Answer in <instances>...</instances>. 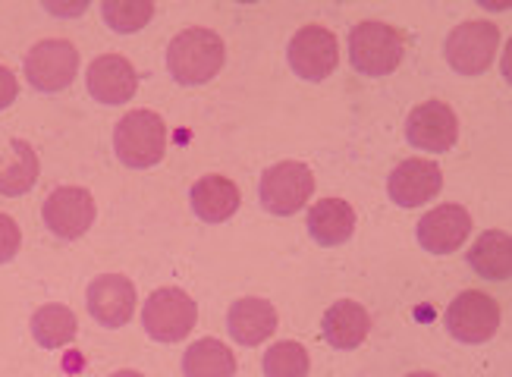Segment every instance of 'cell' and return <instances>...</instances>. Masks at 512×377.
Listing matches in <instances>:
<instances>
[{"mask_svg": "<svg viewBox=\"0 0 512 377\" xmlns=\"http://www.w3.org/2000/svg\"><path fill=\"white\" fill-rule=\"evenodd\" d=\"M224 38L211 29H186L167 48V70L183 85H205L224 70Z\"/></svg>", "mask_w": 512, "mask_h": 377, "instance_id": "cell-1", "label": "cell"}, {"mask_svg": "<svg viewBox=\"0 0 512 377\" xmlns=\"http://www.w3.org/2000/svg\"><path fill=\"white\" fill-rule=\"evenodd\" d=\"M114 151L132 170L154 167L167 151L164 120L154 114V110H132V114H126L114 129Z\"/></svg>", "mask_w": 512, "mask_h": 377, "instance_id": "cell-2", "label": "cell"}, {"mask_svg": "<svg viewBox=\"0 0 512 377\" xmlns=\"http://www.w3.org/2000/svg\"><path fill=\"white\" fill-rule=\"evenodd\" d=\"M403 54V35L387 26V22L368 19L362 26H355L349 35V57L362 76H390L403 63Z\"/></svg>", "mask_w": 512, "mask_h": 377, "instance_id": "cell-3", "label": "cell"}, {"mask_svg": "<svg viewBox=\"0 0 512 377\" xmlns=\"http://www.w3.org/2000/svg\"><path fill=\"white\" fill-rule=\"evenodd\" d=\"M198 321V308L189 299V293L176 290V286H164L154 290L151 299L145 302L142 324L148 330V337L158 343H180L192 334V327Z\"/></svg>", "mask_w": 512, "mask_h": 377, "instance_id": "cell-4", "label": "cell"}, {"mask_svg": "<svg viewBox=\"0 0 512 377\" xmlns=\"http://www.w3.org/2000/svg\"><path fill=\"white\" fill-rule=\"evenodd\" d=\"M311 192H315V176L299 161H283V164L267 167L258 186L261 205L277 217H289L302 211Z\"/></svg>", "mask_w": 512, "mask_h": 377, "instance_id": "cell-5", "label": "cell"}, {"mask_svg": "<svg viewBox=\"0 0 512 377\" xmlns=\"http://www.w3.org/2000/svg\"><path fill=\"white\" fill-rule=\"evenodd\" d=\"M497 44H500V29L494 22L484 19L462 22L447 38V60L462 76H481L494 63Z\"/></svg>", "mask_w": 512, "mask_h": 377, "instance_id": "cell-6", "label": "cell"}, {"mask_svg": "<svg viewBox=\"0 0 512 377\" xmlns=\"http://www.w3.org/2000/svg\"><path fill=\"white\" fill-rule=\"evenodd\" d=\"M79 73V51L63 38L38 41L26 57V76L38 92H63Z\"/></svg>", "mask_w": 512, "mask_h": 377, "instance_id": "cell-7", "label": "cell"}, {"mask_svg": "<svg viewBox=\"0 0 512 377\" xmlns=\"http://www.w3.org/2000/svg\"><path fill=\"white\" fill-rule=\"evenodd\" d=\"M41 217L60 239H79L95 224V198L82 186H60L44 198Z\"/></svg>", "mask_w": 512, "mask_h": 377, "instance_id": "cell-8", "label": "cell"}, {"mask_svg": "<svg viewBox=\"0 0 512 377\" xmlns=\"http://www.w3.org/2000/svg\"><path fill=\"white\" fill-rule=\"evenodd\" d=\"M289 66L296 70V76L308 82H321L327 79L340 63V48H337V35L324 26H305L289 41Z\"/></svg>", "mask_w": 512, "mask_h": 377, "instance_id": "cell-9", "label": "cell"}, {"mask_svg": "<svg viewBox=\"0 0 512 377\" xmlns=\"http://www.w3.org/2000/svg\"><path fill=\"white\" fill-rule=\"evenodd\" d=\"M447 327L462 343H484L500 327V305L481 290H465L447 308Z\"/></svg>", "mask_w": 512, "mask_h": 377, "instance_id": "cell-10", "label": "cell"}, {"mask_svg": "<svg viewBox=\"0 0 512 377\" xmlns=\"http://www.w3.org/2000/svg\"><path fill=\"white\" fill-rule=\"evenodd\" d=\"M406 139L421 151H450L459 139V120L443 101L418 104L406 120Z\"/></svg>", "mask_w": 512, "mask_h": 377, "instance_id": "cell-11", "label": "cell"}, {"mask_svg": "<svg viewBox=\"0 0 512 377\" xmlns=\"http://www.w3.org/2000/svg\"><path fill=\"white\" fill-rule=\"evenodd\" d=\"M85 299L92 318L104 327H123L132 321V312H136V286L120 274H104L92 280Z\"/></svg>", "mask_w": 512, "mask_h": 377, "instance_id": "cell-12", "label": "cell"}, {"mask_svg": "<svg viewBox=\"0 0 512 377\" xmlns=\"http://www.w3.org/2000/svg\"><path fill=\"white\" fill-rule=\"evenodd\" d=\"M443 189V173L428 158H409L390 173V198L403 208H418L431 202Z\"/></svg>", "mask_w": 512, "mask_h": 377, "instance_id": "cell-13", "label": "cell"}, {"mask_svg": "<svg viewBox=\"0 0 512 377\" xmlns=\"http://www.w3.org/2000/svg\"><path fill=\"white\" fill-rule=\"evenodd\" d=\"M472 233V217L459 205H440L431 214L421 217L418 224V242L434 255L456 252Z\"/></svg>", "mask_w": 512, "mask_h": 377, "instance_id": "cell-14", "label": "cell"}, {"mask_svg": "<svg viewBox=\"0 0 512 377\" xmlns=\"http://www.w3.org/2000/svg\"><path fill=\"white\" fill-rule=\"evenodd\" d=\"M88 92L101 104H126L139 88V76L132 63L120 54H104L88 66Z\"/></svg>", "mask_w": 512, "mask_h": 377, "instance_id": "cell-15", "label": "cell"}, {"mask_svg": "<svg viewBox=\"0 0 512 377\" xmlns=\"http://www.w3.org/2000/svg\"><path fill=\"white\" fill-rule=\"evenodd\" d=\"M230 337L242 346H258L277 330V308L267 299H239L230 308Z\"/></svg>", "mask_w": 512, "mask_h": 377, "instance_id": "cell-16", "label": "cell"}, {"mask_svg": "<svg viewBox=\"0 0 512 377\" xmlns=\"http://www.w3.org/2000/svg\"><path fill=\"white\" fill-rule=\"evenodd\" d=\"M192 211L205 220V224H224L239 208V186L227 176H205L192 186Z\"/></svg>", "mask_w": 512, "mask_h": 377, "instance_id": "cell-17", "label": "cell"}, {"mask_svg": "<svg viewBox=\"0 0 512 377\" xmlns=\"http://www.w3.org/2000/svg\"><path fill=\"white\" fill-rule=\"evenodd\" d=\"M38 183V154L26 139L0 148V195H26Z\"/></svg>", "mask_w": 512, "mask_h": 377, "instance_id": "cell-18", "label": "cell"}, {"mask_svg": "<svg viewBox=\"0 0 512 377\" xmlns=\"http://www.w3.org/2000/svg\"><path fill=\"white\" fill-rule=\"evenodd\" d=\"M308 233L321 246H343L355 233V211L343 198H327L308 211Z\"/></svg>", "mask_w": 512, "mask_h": 377, "instance_id": "cell-19", "label": "cell"}, {"mask_svg": "<svg viewBox=\"0 0 512 377\" xmlns=\"http://www.w3.org/2000/svg\"><path fill=\"white\" fill-rule=\"evenodd\" d=\"M371 330V318L359 302H333L324 315V337L337 349H355Z\"/></svg>", "mask_w": 512, "mask_h": 377, "instance_id": "cell-20", "label": "cell"}, {"mask_svg": "<svg viewBox=\"0 0 512 377\" xmlns=\"http://www.w3.org/2000/svg\"><path fill=\"white\" fill-rule=\"evenodd\" d=\"M509 233L503 230H487L475 239V246L469 252L472 271L487 277V280H506L512 271V258H509Z\"/></svg>", "mask_w": 512, "mask_h": 377, "instance_id": "cell-21", "label": "cell"}, {"mask_svg": "<svg viewBox=\"0 0 512 377\" xmlns=\"http://www.w3.org/2000/svg\"><path fill=\"white\" fill-rule=\"evenodd\" d=\"M236 356L220 340H198L183 356V377H233Z\"/></svg>", "mask_w": 512, "mask_h": 377, "instance_id": "cell-22", "label": "cell"}, {"mask_svg": "<svg viewBox=\"0 0 512 377\" xmlns=\"http://www.w3.org/2000/svg\"><path fill=\"white\" fill-rule=\"evenodd\" d=\"M76 315L66 305H41L32 315V337L44 349H60L76 337Z\"/></svg>", "mask_w": 512, "mask_h": 377, "instance_id": "cell-23", "label": "cell"}, {"mask_svg": "<svg viewBox=\"0 0 512 377\" xmlns=\"http://www.w3.org/2000/svg\"><path fill=\"white\" fill-rule=\"evenodd\" d=\"M308 352L296 340H283L267 349L264 356V374L267 377H305L308 374Z\"/></svg>", "mask_w": 512, "mask_h": 377, "instance_id": "cell-24", "label": "cell"}, {"mask_svg": "<svg viewBox=\"0 0 512 377\" xmlns=\"http://www.w3.org/2000/svg\"><path fill=\"white\" fill-rule=\"evenodd\" d=\"M101 13L114 32H139L154 16V4L148 0H104Z\"/></svg>", "mask_w": 512, "mask_h": 377, "instance_id": "cell-25", "label": "cell"}, {"mask_svg": "<svg viewBox=\"0 0 512 377\" xmlns=\"http://www.w3.org/2000/svg\"><path fill=\"white\" fill-rule=\"evenodd\" d=\"M19 246H22V233L16 227V220L7 217V214H0V264L13 261Z\"/></svg>", "mask_w": 512, "mask_h": 377, "instance_id": "cell-26", "label": "cell"}, {"mask_svg": "<svg viewBox=\"0 0 512 377\" xmlns=\"http://www.w3.org/2000/svg\"><path fill=\"white\" fill-rule=\"evenodd\" d=\"M19 95V82L16 76L7 70V66H0V110H7Z\"/></svg>", "mask_w": 512, "mask_h": 377, "instance_id": "cell-27", "label": "cell"}, {"mask_svg": "<svg viewBox=\"0 0 512 377\" xmlns=\"http://www.w3.org/2000/svg\"><path fill=\"white\" fill-rule=\"evenodd\" d=\"M48 10L51 13H82V10H88V4L82 0V4H76V7H57V4H48Z\"/></svg>", "mask_w": 512, "mask_h": 377, "instance_id": "cell-28", "label": "cell"}, {"mask_svg": "<svg viewBox=\"0 0 512 377\" xmlns=\"http://www.w3.org/2000/svg\"><path fill=\"white\" fill-rule=\"evenodd\" d=\"M110 377H145V374H139V371H117V374H110Z\"/></svg>", "mask_w": 512, "mask_h": 377, "instance_id": "cell-29", "label": "cell"}, {"mask_svg": "<svg viewBox=\"0 0 512 377\" xmlns=\"http://www.w3.org/2000/svg\"><path fill=\"white\" fill-rule=\"evenodd\" d=\"M406 377H437V374H431V371H415V374H406Z\"/></svg>", "mask_w": 512, "mask_h": 377, "instance_id": "cell-30", "label": "cell"}]
</instances>
